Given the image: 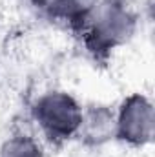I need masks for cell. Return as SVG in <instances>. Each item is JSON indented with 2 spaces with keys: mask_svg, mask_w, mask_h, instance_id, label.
I'll use <instances>...</instances> for the list:
<instances>
[{
  "mask_svg": "<svg viewBox=\"0 0 155 157\" xmlns=\"http://www.w3.org/2000/svg\"><path fill=\"white\" fill-rule=\"evenodd\" d=\"M0 157H44L42 146L29 135H13L9 137L2 148Z\"/></svg>",
  "mask_w": 155,
  "mask_h": 157,
  "instance_id": "obj_6",
  "label": "cell"
},
{
  "mask_svg": "<svg viewBox=\"0 0 155 157\" xmlns=\"http://www.w3.org/2000/svg\"><path fill=\"white\" fill-rule=\"evenodd\" d=\"M97 2L99 0H62L59 9L55 11V17L68 20L71 26L84 28V24L89 18L91 11L95 9Z\"/></svg>",
  "mask_w": 155,
  "mask_h": 157,
  "instance_id": "obj_5",
  "label": "cell"
},
{
  "mask_svg": "<svg viewBox=\"0 0 155 157\" xmlns=\"http://www.w3.org/2000/svg\"><path fill=\"white\" fill-rule=\"evenodd\" d=\"M82 31L89 51L95 55H108L131 39L135 31V15L126 0H99Z\"/></svg>",
  "mask_w": 155,
  "mask_h": 157,
  "instance_id": "obj_1",
  "label": "cell"
},
{
  "mask_svg": "<svg viewBox=\"0 0 155 157\" xmlns=\"http://www.w3.org/2000/svg\"><path fill=\"white\" fill-rule=\"evenodd\" d=\"M78 137L89 146H100L115 137V113L106 106H93L82 112Z\"/></svg>",
  "mask_w": 155,
  "mask_h": 157,
  "instance_id": "obj_4",
  "label": "cell"
},
{
  "mask_svg": "<svg viewBox=\"0 0 155 157\" xmlns=\"http://www.w3.org/2000/svg\"><path fill=\"white\" fill-rule=\"evenodd\" d=\"M35 7H39L42 11H47L51 15H55V11L59 9V6L62 4V0H29Z\"/></svg>",
  "mask_w": 155,
  "mask_h": 157,
  "instance_id": "obj_7",
  "label": "cell"
},
{
  "mask_svg": "<svg viewBox=\"0 0 155 157\" xmlns=\"http://www.w3.org/2000/svg\"><path fill=\"white\" fill-rule=\"evenodd\" d=\"M82 112L80 104L66 91H47L33 104L35 122L55 144H60L78 133Z\"/></svg>",
  "mask_w": 155,
  "mask_h": 157,
  "instance_id": "obj_2",
  "label": "cell"
},
{
  "mask_svg": "<svg viewBox=\"0 0 155 157\" xmlns=\"http://www.w3.org/2000/svg\"><path fill=\"white\" fill-rule=\"evenodd\" d=\"M155 130L153 104L148 97L135 93L122 101L115 113V137L130 146L152 143Z\"/></svg>",
  "mask_w": 155,
  "mask_h": 157,
  "instance_id": "obj_3",
  "label": "cell"
}]
</instances>
